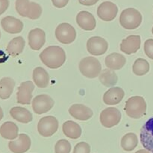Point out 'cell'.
<instances>
[{
    "instance_id": "obj_1",
    "label": "cell",
    "mask_w": 153,
    "mask_h": 153,
    "mask_svg": "<svg viewBox=\"0 0 153 153\" xmlns=\"http://www.w3.org/2000/svg\"><path fill=\"white\" fill-rule=\"evenodd\" d=\"M42 62L52 69L61 68L66 61V53L64 49L58 46H50L40 54Z\"/></svg>"
},
{
    "instance_id": "obj_2",
    "label": "cell",
    "mask_w": 153,
    "mask_h": 153,
    "mask_svg": "<svg viewBox=\"0 0 153 153\" xmlns=\"http://www.w3.org/2000/svg\"><path fill=\"white\" fill-rule=\"evenodd\" d=\"M15 8L21 16L31 20L39 19L42 14L41 6L29 0H16Z\"/></svg>"
},
{
    "instance_id": "obj_3",
    "label": "cell",
    "mask_w": 153,
    "mask_h": 153,
    "mask_svg": "<svg viewBox=\"0 0 153 153\" xmlns=\"http://www.w3.org/2000/svg\"><path fill=\"white\" fill-rule=\"evenodd\" d=\"M126 112L132 118H140L146 114V103L141 96H133L126 102Z\"/></svg>"
},
{
    "instance_id": "obj_4",
    "label": "cell",
    "mask_w": 153,
    "mask_h": 153,
    "mask_svg": "<svg viewBox=\"0 0 153 153\" xmlns=\"http://www.w3.org/2000/svg\"><path fill=\"white\" fill-rule=\"evenodd\" d=\"M141 22V14L135 8H129L125 9L120 16V23L126 29H135Z\"/></svg>"
},
{
    "instance_id": "obj_5",
    "label": "cell",
    "mask_w": 153,
    "mask_h": 153,
    "mask_svg": "<svg viewBox=\"0 0 153 153\" xmlns=\"http://www.w3.org/2000/svg\"><path fill=\"white\" fill-rule=\"evenodd\" d=\"M79 67L82 74L90 79L97 77L102 71V65L100 61L92 56L82 58Z\"/></svg>"
},
{
    "instance_id": "obj_6",
    "label": "cell",
    "mask_w": 153,
    "mask_h": 153,
    "mask_svg": "<svg viewBox=\"0 0 153 153\" xmlns=\"http://www.w3.org/2000/svg\"><path fill=\"white\" fill-rule=\"evenodd\" d=\"M58 128V121L52 116H47L41 118L37 124V130L41 136H51L56 133Z\"/></svg>"
},
{
    "instance_id": "obj_7",
    "label": "cell",
    "mask_w": 153,
    "mask_h": 153,
    "mask_svg": "<svg viewBox=\"0 0 153 153\" xmlns=\"http://www.w3.org/2000/svg\"><path fill=\"white\" fill-rule=\"evenodd\" d=\"M55 36L58 41L64 44L73 43L76 38V31L73 26L69 23H61L55 29Z\"/></svg>"
},
{
    "instance_id": "obj_8",
    "label": "cell",
    "mask_w": 153,
    "mask_h": 153,
    "mask_svg": "<svg viewBox=\"0 0 153 153\" xmlns=\"http://www.w3.org/2000/svg\"><path fill=\"white\" fill-rule=\"evenodd\" d=\"M100 122L104 127L112 128L119 124L121 120V112L117 108L108 107L100 113Z\"/></svg>"
},
{
    "instance_id": "obj_9",
    "label": "cell",
    "mask_w": 153,
    "mask_h": 153,
    "mask_svg": "<svg viewBox=\"0 0 153 153\" xmlns=\"http://www.w3.org/2000/svg\"><path fill=\"white\" fill-rule=\"evenodd\" d=\"M55 101L49 95L46 94H39L32 100L33 110L37 114H43L47 112L53 107Z\"/></svg>"
},
{
    "instance_id": "obj_10",
    "label": "cell",
    "mask_w": 153,
    "mask_h": 153,
    "mask_svg": "<svg viewBox=\"0 0 153 153\" xmlns=\"http://www.w3.org/2000/svg\"><path fill=\"white\" fill-rule=\"evenodd\" d=\"M108 49V43L103 38L94 36L88 39L87 42V50L94 56H101L105 53Z\"/></svg>"
},
{
    "instance_id": "obj_11",
    "label": "cell",
    "mask_w": 153,
    "mask_h": 153,
    "mask_svg": "<svg viewBox=\"0 0 153 153\" xmlns=\"http://www.w3.org/2000/svg\"><path fill=\"white\" fill-rule=\"evenodd\" d=\"M140 142L143 146L153 153V116L142 126L140 133Z\"/></svg>"
},
{
    "instance_id": "obj_12",
    "label": "cell",
    "mask_w": 153,
    "mask_h": 153,
    "mask_svg": "<svg viewBox=\"0 0 153 153\" xmlns=\"http://www.w3.org/2000/svg\"><path fill=\"white\" fill-rule=\"evenodd\" d=\"M118 13V8L111 2H104L99 5L97 15L103 21L110 22L115 19Z\"/></svg>"
},
{
    "instance_id": "obj_13",
    "label": "cell",
    "mask_w": 153,
    "mask_h": 153,
    "mask_svg": "<svg viewBox=\"0 0 153 153\" xmlns=\"http://www.w3.org/2000/svg\"><path fill=\"white\" fill-rule=\"evenodd\" d=\"M34 89V85L31 81L22 82L18 87L17 102L21 104H30L32 99V92Z\"/></svg>"
},
{
    "instance_id": "obj_14",
    "label": "cell",
    "mask_w": 153,
    "mask_h": 153,
    "mask_svg": "<svg viewBox=\"0 0 153 153\" xmlns=\"http://www.w3.org/2000/svg\"><path fill=\"white\" fill-rule=\"evenodd\" d=\"M31 145V138L25 134H20L16 140L8 142L9 149L13 153H25L29 150Z\"/></svg>"
},
{
    "instance_id": "obj_15",
    "label": "cell",
    "mask_w": 153,
    "mask_h": 153,
    "mask_svg": "<svg viewBox=\"0 0 153 153\" xmlns=\"http://www.w3.org/2000/svg\"><path fill=\"white\" fill-rule=\"evenodd\" d=\"M140 37L136 34H131L123 39L120 44V50L127 55L135 53L140 47Z\"/></svg>"
},
{
    "instance_id": "obj_16",
    "label": "cell",
    "mask_w": 153,
    "mask_h": 153,
    "mask_svg": "<svg viewBox=\"0 0 153 153\" xmlns=\"http://www.w3.org/2000/svg\"><path fill=\"white\" fill-rule=\"evenodd\" d=\"M28 38L30 47L34 50H39L46 42V34L43 29L36 28L29 32Z\"/></svg>"
},
{
    "instance_id": "obj_17",
    "label": "cell",
    "mask_w": 153,
    "mask_h": 153,
    "mask_svg": "<svg viewBox=\"0 0 153 153\" xmlns=\"http://www.w3.org/2000/svg\"><path fill=\"white\" fill-rule=\"evenodd\" d=\"M76 22L85 31H92L97 26L95 17L91 13L85 10L80 11L76 16Z\"/></svg>"
},
{
    "instance_id": "obj_18",
    "label": "cell",
    "mask_w": 153,
    "mask_h": 153,
    "mask_svg": "<svg viewBox=\"0 0 153 153\" xmlns=\"http://www.w3.org/2000/svg\"><path fill=\"white\" fill-rule=\"evenodd\" d=\"M69 112L73 118L81 121H86L93 116V111L91 108L81 104H75L69 108Z\"/></svg>"
},
{
    "instance_id": "obj_19",
    "label": "cell",
    "mask_w": 153,
    "mask_h": 153,
    "mask_svg": "<svg viewBox=\"0 0 153 153\" xmlns=\"http://www.w3.org/2000/svg\"><path fill=\"white\" fill-rule=\"evenodd\" d=\"M1 25L3 29L10 34H17L21 32L23 28V23L22 21L11 16L3 18L1 21Z\"/></svg>"
},
{
    "instance_id": "obj_20",
    "label": "cell",
    "mask_w": 153,
    "mask_h": 153,
    "mask_svg": "<svg viewBox=\"0 0 153 153\" xmlns=\"http://www.w3.org/2000/svg\"><path fill=\"white\" fill-rule=\"evenodd\" d=\"M125 95L123 89L120 87H111L103 95V101L108 105L118 104Z\"/></svg>"
},
{
    "instance_id": "obj_21",
    "label": "cell",
    "mask_w": 153,
    "mask_h": 153,
    "mask_svg": "<svg viewBox=\"0 0 153 153\" xmlns=\"http://www.w3.org/2000/svg\"><path fill=\"white\" fill-rule=\"evenodd\" d=\"M126 63V58L123 55L120 53H114L109 54L107 56L105 59V64L106 67L111 70H120L122 68Z\"/></svg>"
},
{
    "instance_id": "obj_22",
    "label": "cell",
    "mask_w": 153,
    "mask_h": 153,
    "mask_svg": "<svg viewBox=\"0 0 153 153\" xmlns=\"http://www.w3.org/2000/svg\"><path fill=\"white\" fill-rule=\"evenodd\" d=\"M10 115L15 120L25 124L30 122L33 119L31 112L28 109L22 106H13L10 110Z\"/></svg>"
},
{
    "instance_id": "obj_23",
    "label": "cell",
    "mask_w": 153,
    "mask_h": 153,
    "mask_svg": "<svg viewBox=\"0 0 153 153\" xmlns=\"http://www.w3.org/2000/svg\"><path fill=\"white\" fill-rule=\"evenodd\" d=\"M33 80L38 88H44L49 86V75L42 67H37L33 70Z\"/></svg>"
},
{
    "instance_id": "obj_24",
    "label": "cell",
    "mask_w": 153,
    "mask_h": 153,
    "mask_svg": "<svg viewBox=\"0 0 153 153\" xmlns=\"http://www.w3.org/2000/svg\"><path fill=\"white\" fill-rule=\"evenodd\" d=\"M62 130L65 136L73 140L79 138L82 134V128L80 125L78 123L70 120L65 122L63 124Z\"/></svg>"
},
{
    "instance_id": "obj_25",
    "label": "cell",
    "mask_w": 153,
    "mask_h": 153,
    "mask_svg": "<svg viewBox=\"0 0 153 153\" xmlns=\"http://www.w3.org/2000/svg\"><path fill=\"white\" fill-rule=\"evenodd\" d=\"M19 128L13 122H5L0 127V134L7 140H14L18 136Z\"/></svg>"
},
{
    "instance_id": "obj_26",
    "label": "cell",
    "mask_w": 153,
    "mask_h": 153,
    "mask_svg": "<svg viewBox=\"0 0 153 153\" xmlns=\"http://www.w3.org/2000/svg\"><path fill=\"white\" fill-rule=\"evenodd\" d=\"M25 42L21 36L14 38L8 43L7 46V52L11 56L15 57L21 54L25 47Z\"/></svg>"
},
{
    "instance_id": "obj_27",
    "label": "cell",
    "mask_w": 153,
    "mask_h": 153,
    "mask_svg": "<svg viewBox=\"0 0 153 153\" xmlns=\"http://www.w3.org/2000/svg\"><path fill=\"white\" fill-rule=\"evenodd\" d=\"M15 86V81L10 77H4L0 80V98L7 99L10 97Z\"/></svg>"
},
{
    "instance_id": "obj_28",
    "label": "cell",
    "mask_w": 153,
    "mask_h": 153,
    "mask_svg": "<svg viewBox=\"0 0 153 153\" xmlns=\"http://www.w3.org/2000/svg\"><path fill=\"white\" fill-rule=\"evenodd\" d=\"M99 78L101 83L106 87H113L118 81L117 74L111 69H104L102 70Z\"/></svg>"
},
{
    "instance_id": "obj_29",
    "label": "cell",
    "mask_w": 153,
    "mask_h": 153,
    "mask_svg": "<svg viewBox=\"0 0 153 153\" xmlns=\"http://www.w3.org/2000/svg\"><path fill=\"white\" fill-rule=\"evenodd\" d=\"M138 144V139L135 134L128 133L124 135L121 140V146L126 152L133 151Z\"/></svg>"
},
{
    "instance_id": "obj_30",
    "label": "cell",
    "mask_w": 153,
    "mask_h": 153,
    "mask_svg": "<svg viewBox=\"0 0 153 153\" xmlns=\"http://www.w3.org/2000/svg\"><path fill=\"white\" fill-rule=\"evenodd\" d=\"M149 64L144 58H139L134 62L132 67V70L134 74L137 76H143L149 72Z\"/></svg>"
},
{
    "instance_id": "obj_31",
    "label": "cell",
    "mask_w": 153,
    "mask_h": 153,
    "mask_svg": "<svg viewBox=\"0 0 153 153\" xmlns=\"http://www.w3.org/2000/svg\"><path fill=\"white\" fill-rule=\"evenodd\" d=\"M70 151H71V144L67 140H59L55 144V153H70Z\"/></svg>"
},
{
    "instance_id": "obj_32",
    "label": "cell",
    "mask_w": 153,
    "mask_h": 153,
    "mask_svg": "<svg viewBox=\"0 0 153 153\" xmlns=\"http://www.w3.org/2000/svg\"><path fill=\"white\" fill-rule=\"evenodd\" d=\"M73 153H91V146L86 142H79L75 146Z\"/></svg>"
},
{
    "instance_id": "obj_33",
    "label": "cell",
    "mask_w": 153,
    "mask_h": 153,
    "mask_svg": "<svg viewBox=\"0 0 153 153\" xmlns=\"http://www.w3.org/2000/svg\"><path fill=\"white\" fill-rule=\"evenodd\" d=\"M144 52L149 58L153 59V39H147L145 41Z\"/></svg>"
},
{
    "instance_id": "obj_34",
    "label": "cell",
    "mask_w": 153,
    "mask_h": 153,
    "mask_svg": "<svg viewBox=\"0 0 153 153\" xmlns=\"http://www.w3.org/2000/svg\"><path fill=\"white\" fill-rule=\"evenodd\" d=\"M52 2L55 7L58 8H62L68 4L69 0H52Z\"/></svg>"
},
{
    "instance_id": "obj_35",
    "label": "cell",
    "mask_w": 153,
    "mask_h": 153,
    "mask_svg": "<svg viewBox=\"0 0 153 153\" xmlns=\"http://www.w3.org/2000/svg\"><path fill=\"white\" fill-rule=\"evenodd\" d=\"M9 7V0H0V16L7 10Z\"/></svg>"
},
{
    "instance_id": "obj_36",
    "label": "cell",
    "mask_w": 153,
    "mask_h": 153,
    "mask_svg": "<svg viewBox=\"0 0 153 153\" xmlns=\"http://www.w3.org/2000/svg\"><path fill=\"white\" fill-rule=\"evenodd\" d=\"M81 4H83L85 6H92L97 4L99 0H78Z\"/></svg>"
},
{
    "instance_id": "obj_37",
    "label": "cell",
    "mask_w": 153,
    "mask_h": 153,
    "mask_svg": "<svg viewBox=\"0 0 153 153\" xmlns=\"http://www.w3.org/2000/svg\"><path fill=\"white\" fill-rule=\"evenodd\" d=\"M135 153H151V152L146 149H140L138 150V151L136 152Z\"/></svg>"
},
{
    "instance_id": "obj_38",
    "label": "cell",
    "mask_w": 153,
    "mask_h": 153,
    "mask_svg": "<svg viewBox=\"0 0 153 153\" xmlns=\"http://www.w3.org/2000/svg\"><path fill=\"white\" fill-rule=\"evenodd\" d=\"M3 116H4V114H3V110L2 109H1V106H0V121H1V118H3Z\"/></svg>"
},
{
    "instance_id": "obj_39",
    "label": "cell",
    "mask_w": 153,
    "mask_h": 153,
    "mask_svg": "<svg viewBox=\"0 0 153 153\" xmlns=\"http://www.w3.org/2000/svg\"><path fill=\"white\" fill-rule=\"evenodd\" d=\"M152 34H153V27H152Z\"/></svg>"
},
{
    "instance_id": "obj_40",
    "label": "cell",
    "mask_w": 153,
    "mask_h": 153,
    "mask_svg": "<svg viewBox=\"0 0 153 153\" xmlns=\"http://www.w3.org/2000/svg\"><path fill=\"white\" fill-rule=\"evenodd\" d=\"M0 38H1V32H0Z\"/></svg>"
}]
</instances>
